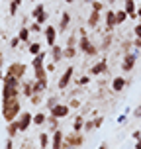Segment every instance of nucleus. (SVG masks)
Masks as SVG:
<instances>
[{"label":"nucleus","instance_id":"nucleus-1","mask_svg":"<svg viewBox=\"0 0 141 149\" xmlns=\"http://www.w3.org/2000/svg\"><path fill=\"white\" fill-rule=\"evenodd\" d=\"M20 112H22L20 98H14V100H10V102H2V118L6 120V124L12 122V120H18Z\"/></svg>","mask_w":141,"mask_h":149},{"label":"nucleus","instance_id":"nucleus-2","mask_svg":"<svg viewBox=\"0 0 141 149\" xmlns=\"http://www.w3.org/2000/svg\"><path fill=\"white\" fill-rule=\"evenodd\" d=\"M26 73H28V67H26L24 63H20V61H14V63L8 65V69H6L4 74H12V77H16V79L22 81L24 77H26Z\"/></svg>","mask_w":141,"mask_h":149},{"label":"nucleus","instance_id":"nucleus-3","mask_svg":"<svg viewBox=\"0 0 141 149\" xmlns=\"http://www.w3.org/2000/svg\"><path fill=\"white\" fill-rule=\"evenodd\" d=\"M65 143L74 149L82 147L84 145V132H71V134H67L65 135Z\"/></svg>","mask_w":141,"mask_h":149},{"label":"nucleus","instance_id":"nucleus-4","mask_svg":"<svg viewBox=\"0 0 141 149\" xmlns=\"http://www.w3.org/2000/svg\"><path fill=\"white\" fill-rule=\"evenodd\" d=\"M22 86H10V84H2V102H10L14 98H20Z\"/></svg>","mask_w":141,"mask_h":149},{"label":"nucleus","instance_id":"nucleus-5","mask_svg":"<svg viewBox=\"0 0 141 149\" xmlns=\"http://www.w3.org/2000/svg\"><path fill=\"white\" fill-rule=\"evenodd\" d=\"M73 77H74V67H67L65 71H63V74L59 77V81H57V88H59V90H65L69 84H71Z\"/></svg>","mask_w":141,"mask_h":149},{"label":"nucleus","instance_id":"nucleus-6","mask_svg":"<svg viewBox=\"0 0 141 149\" xmlns=\"http://www.w3.org/2000/svg\"><path fill=\"white\" fill-rule=\"evenodd\" d=\"M49 114H53L55 118L63 120V118H67V116H71V106H69V104H63V102H57V104L49 110Z\"/></svg>","mask_w":141,"mask_h":149},{"label":"nucleus","instance_id":"nucleus-7","mask_svg":"<svg viewBox=\"0 0 141 149\" xmlns=\"http://www.w3.org/2000/svg\"><path fill=\"white\" fill-rule=\"evenodd\" d=\"M31 124H33V114H31V112H20V116H18L20 132H28Z\"/></svg>","mask_w":141,"mask_h":149},{"label":"nucleus","instance_id":"nucleus-8","mask_svg":"<svg viewBox=\"0 0 141 149\" xmlns=\"http://www.w3.org/2000/svg\"><path fill=\"white\" fill-rule=\"evenodd\" d=\"M57 28L55 26H45L43 28V36H45V41H47V45L49 47H53V45L57 43Z\"/></svg>","mask_w":141,"mask_h":149},{"label":"nucleus","instance_id":"nucleus-9","mask_svg":"<svg viewBox=\"0 0 141 149\" xmlns=\"http://www.w3.org/2000/svg\"><path fill=\"white\" fill-rule=\"evenodd\" d=\"M63 145H65V134H63V130L57 127L51 137V149H61Z\"/></svg>","mask_w":141,"mask_h":149},{"label":"nucleus","instance_id":"nucleus-10","mask_svg":"<svg viewBox=\"0 0 141 149\" xmlns=\"http://www.w3.org/2000/svg\"><path fill=\"white\" fill-rule=\"evenodd\" d=\"M135 53H126L124 55V61H122V71L124 73H129V71H133V67H135Z\"/></svg>","mask_w":141,"mask_h":149},{"label":"nucleus","instance_id":"nucleus-11","mask_svg":"<svg viewBox=\"0 0 141 149\" xmlns=\"http://www.w3.org/2000/svg\"><path fill=\"white\" fill-rule=\"evenodd\" d=\"M124 10L127 12L129 20H137V4H135V0H124Z\"/></svg>","mask_w":141,"mask_h":149},{"label":"nucleus","instance_id":"nucleus-12","mask_svg":"<svg viewBox=\"0 0 141 149\" xmlns=\"http://www.w3.org/2000/svg\"><path fill=\"white\" fill-rule=\"evenodd\" d=\"M90 74H94V77H98V74H104V73H108V61L106 59H102V61H98L94 67H90V71H88Z\"/></svg>","mask_w":141,"mask_h":149},{"label":"nucleus","instance_id":"nucleus-13","mask_svg":"<svg viewBox=\"0 0 141 149\" xmlns=\"http://www.w3.org/2000/svg\"><path fill=\"white\" fill-rule=\"evenodd\" d=\"M104 24H106V30L112 31L116 26H118V22H116V10H108L104 16Z\"/></svg>","mask_w":141,"mask_h":149},{"label":"nucleus","instance_id":"nucleus-14","mask_svg":"<svg viewBox=\"0 0 141 149\" xmlns=\"http://www.w3.org/2000/svg\"><path fill=\"white\" fill-rule=\"evenodd\" d=\"M71 12H63L61 14V22H59V28H57V31L59 33H65V31L69 30V26H71Z\"/></svg>","mask_w":141,"mask_h":149},{"label":"nucleus","instance_id":"nucleus-15","mask_svg":"<svg viewBox=\"0 0 141 149\" xmlns=\"http://www.w3.org/2000/svg\"><path fill=\"white\" fill-rule=\"evenodd\" d=\"M100 20H102V12H96V10H92L88 16V20H86V26L88 28H96L98 24H100Z\"/></svg>","mask_w":141,"mask_h":149},{"label":"nucleus","instance_id":"nucleus-16","mask_svg":"<svg viewBox=\"0 0 141 149\" xmlns=\"http://www.w3.org/2000/svg\"><path fill=\"white\" fill-rule=\"evenodd\" d=\"M126 86H127V81L124 77H116V79L112 81V90H114V92H122Z\"/></svg>","mask_w":141,"mask_h":149},{"label":"nucleus","instance_id":"nucleus-17","mask_svg":"<svg viewBox=\"0 0 141 149\" xmlns=\"http://www.w3.org/2000/svg\"><path fill=\"white\" fill-rule=\"evenodd\" d=\"M51 59H53V63H59L61 59H65V55H63V47H61L59 43H55L51 47Z\"/></svg>","mask_w":141,"mask_h":149},{"label":"nucleus","instance_id":"nucleus-18","mask_svg":"<svg viewBox=\"0 0 141 149\" xmlns=\"http://www.w3.org/2000/svg\"><path fill=\"white\" fill-rule=\"evenodd\" d=\"M45 57H47V51H39L37 55H33L31 67H33V69H37V67H43V65H45Z\"/></svg>","mask_w":141,"mask_h":149},{"label":"nucleus","instance_id":"nucleus-19","mask_svg":"<svg viewBox=\"0 0 141 149\" xmlns=\"http://www.w3.org/2000/svg\"><path fill=\"white\" fill-rule=\"evenodd\" d=\"M84 116L82 114H76L74 116V122H73V132H84Z\"/></svg>","mask_w":141,"mask_h":149},{"label":"nucleus","instance_id":"nucleus-20","mask_svg":"<svg viewBox=\"0 0 141 149\" xmlns=\"http://www.w3.org/2000/svg\"><path fill=\"white\" fill-rule=\"evenodd\" d=\"M8 137H12L14 139L16 135L20 134V126H18V120H12V122H8Z\"/></svg>","mask_w":141,"mask_h":149},{"label":"nucleus","instance_id":"nucleus-21","mask_svg":"<svg viewBox=\"0 0 141 149\" xmlns=\"http://www.w3.org/2000/svg\"><path fill=\"white\" fill-rule=\"evenodd\" d=\"M30 28H28V26H22V28H20V31H18V39H20V41H22V43H30Z\"/></svg>","mask_w":141,"mask_h":149},{"label":"nucleus","instance_id":"nucleus-22","mask_svg":"<svg viewBox=\"0 0 141 149\" xmlns=\"http://www.w3.org/2000/svg\"><path fill=\"white\" fill-rule=\"evenodd\" d=\"M90 43H92V41L88 39V36H78V43H76V49H78L81 53H84V51H86V47H88Z\"/></svg>","mask_w":141,"mask_h":149},{"label":"nucleus","instance_id":"nucleus-23","mask_svg":"<svg viewBox=\"0 0 141 149\" xmlns=\"http://www.w3.org/2000/svg\"><path fill=\"white\" fill-rule=\"evenodd\" d=\"M39 147H43V149L51 147V137H49L47 132H41V134H39Z\"/></svg>","mask_w":141,"mask_h":149},{"label":"nucleus","instance_id":"nucleus-24","mask_svg":"<svg viewBox=\"0 0 141 149\" xmlns=\"http://www.w3.org/2000/svg\"><path fill=\"white\" fill-rule=\"evenodd\" d=\"M76 53H78V49H76L74 45H67V47H63V55H65V59H74V57H76Z\"/></svg>","mask_w":141,"mask_h":149},{"label":"nucleus","instance_id":"nucleus-25","mask_svg":"<svg viewBox=\"0 0 141 149\" xmlns=\"http://www.w3.org/2000/svg\"><path fill=\"white\" fill-rule=\"evenodd\" d=\"M39 51H43V47H41L39 41H30V43H28V53H30V55H37Z\"/></svg>","mask_w":141,"mask_h":149},{"label":"nucleus","instance_id":"nucleus-26","mask_svg":"<svg viewBox=\"0 0 141 149\" xmlns=\"http://www.w3.org/2000/svg\"><path fill=\"white\" fill-rule=\"evenodd\" d=\"M45 122H47V114H43V112H37V114H33V124H35L37 127L43 126Z\"/></svg>","mask_w":141,"mask_h":149},{"label":"nucleus","instance_id":"nucleus-27","mask_svg":"<svg viewBox=\"0 0 141 149\" xmlns=\"http://www.w3.org/2000/svg\"><path fill=\"white\" fill-rule=\"evenodd\" d=\"M45 124H49V130L55 132V130L59 127V118H55L53 114H47V122H45Z\"/></svg>","mask_w":141,"mask_h":149},{"label":"nucleus","instance_id":"nucleus-28","mask_svg":"<svg viewBox=\"0 0 141 149\" xmlns=\"http://www.w3.org/2000/svg\"><path fill=\"white\" fill-rule=\"evenodd\" d=\"M22 92H24V96L26 98H30L31 94H33V86H31V81H26L22 84Z\"/></svg>","mask_w":141,"mask_h":149},{"label":"nucleus","instance_id":"nucleus-29","mask_svg":"<svg viewBox=\"0 0 141 149\" xmlns=\"http://www.w3.org/2000/svg\"><path fill=\"white\" fill-rule=\"evenodd\" d=\"M22 2H24V0H12V2H8V4H10V10H8V14H10V16H16L18 8L22 6Z\"/></svg>","mask_w":141,"mask_h":149},{"label":"nucleus","instance_id":"nucleus-30","mask_svg":"<svg viewBox=\"0 0 141 149\" xmlns=\"http://www.w3.org/2000/svg\"><path fill=\"white\" fill-rule=\"evenodd\" d=\"M127 20V12L122 8V10H116V22H118V26L119 24H124Z\"/></svg>","mask_w":141,"mask_h":149},{"label":"nucleus","instance_id":"nucleus-31","mask_svg":"<svg viewBox=\"0 0 141 149\" xmlns=\"http://www.w3.org/2000/svg\"><path fill=\"white\" fill-rule=\"evenodd\" d=\"M33 77H35V79H47V69H45V65L33 69Z\"/></svg>","mask_w":141,"mask_h":149},{"label":"nucleus","instance_id":"nucleus-32","mask_svg":"<svg viewBox=\"0 0 141 149\" xmlns=\"http://www.w3.org/2000/svg\"><path fill=\"white\" fill-rule=\"evenodd\" d=\"M84 55L86 57H94V55H98V47L94 43H90L88 47H86V51H84Z\"/></svg>","mask_w":141,"mask_h":149},{"label":"nucleus","instance_id":"nucleus-33","mask_svg":"<svg viewBox=\"0 0 141 149\" xmlns=\"http://www.w3.org/2000/svg\"><path fill=\"white\" fill-rule=\"evenodd\" d=\"M76 84H78V86H88V84H90V77H88V74L78 77V79H76Z\"/></svg>","mask_w":141,"mask_h":149},{"label":"nucleus","instance_id":"nucleus-34","mask_svg":"<svg viewBox=\"0 0 141 149\" xmlns=\"http://www.w3.org/2000/svg\"><path fill=\"white\" fill-rule=\"evenodd\" d=\"M43 10H45V4H41V2H39V4H35V6H33V10H31V18L39 16L41 12H43Z\"/></svg>","mask_w":141,"mask_h":149},{"label":"nucleus","instance_id":"nucleus-35","mask_svg":"<svg viewBox=\"0 0 141 149\" xmlns=\"http://www.w3.org/2000/svg\"><path fill=\"white\" fill-rule=\"evenodd\" d=\"M30 31H31V33H41V31H43V26H41L39 22H35V20H33V24L30 26Z\"/></svg>","mask_w":141,"mask_h":149},{"label":"nucleus","instance_id":"nucleus-36","mask_svg":"<svg viewBox=\"0 0 141 149\" xmlns=\"http://www.w3.org/2000/svg\"><path fill=\"white\" fill-rule=\"evenodd\" d=\"M30 102H31L33 106H41L43 98H41V94H31V96H30Z\"/></svg>","mask_w":141,"mask_h":149},{"label":"nucleus","instance_id":"nucleus-37","mask_svg":"<svg viewBox=\"0 0 141 149\" xmlns=\"http://www.w3.org/2000/svg\"><path fill=\"white\" fill-rule=\"evenodd\" d=\"M57 102H59V98H57V96H49V98H47V102H45L47 110H51V108H53L55 104H57Z\"/></svg>","mask_w":141,"mask_h":149},{"label":"nucleus","instance_id":"nucleus-38","mask_svg":"<svg viewBox=\"0 0 141 149\" xmlns=\"http://www.w3.org/2000/svg\"><path fill=\"white\" fill-rule=\"evenodd\" d=\"M90 4H92V10H96V12H102L104 10V2H100V0H94Z\"/></svg>","mask_w":141,"mask_h":149},{"label":"nucleus","instance_id":"nucleus-39","mask_svg":"<svg viewBox=\"0 0 141 149\" xmlns=\"http://www.w3.org/2000/svg\"><path fill=\"white\" fill-rule=\"evenodd\" d=\"M92 122H94V130H98V127H102V124H104V116H96Z\"/></svg>","mask_w":141,"mask_h":149},{"label":"nucleus","instance_id":"nucleus-40","mask_svg":"<svg viewBox=\"0 0 141 149\" xmlns=\"http://www.w3.org/2000/svg\"><path fill=\"white\" fill-rule=\"evenodd\" d=\"M84 132H94V122L92 120H84Z\"/></svg>","mask_w":141,"mask_h":149},{"label":"nucleus","instance_id":"nucleus-41","mask_svg":"<svg viewBox=\"0 0 141 149\" xmlns=\"http://www.w3.org/2000/svg\"><path fill=\"white\" fill-rule=\"evenodd\" d=\"M76 43H78V41H76V36H69L67 37V45H74V47H76Z\"/></svg>","mask_w":141,"mask_h":149},{"label":"nucleus","instance_id":"nucleus-42","mask_svg":"<svg viewBox=\"0 0 141 149\" xmlns=\"http://www.w3.org/2000/svg\"><path fill=\"white\" fill-rule=\"evenodd\" d=\"M18 45H20V39H18V36H16V37H12V39H10V47H12V49H16Z\"/></svg>","mask_w":141,"mask_h":149},{"label":"nucleus","instance_id":"nucleus-43","mask_svg":"<svg viewBox=\"0 0 141 149\" xmlns=\"http://www.w3.org/2000/svg\"><path fill=\"white\" fill-rule=\"evenodd\" d=\"M133 36H135V37H141V22H139V24H135V28H133Z\"/></svg>","mask_w":141,"mask_h":149},{"label":"nucleus","instance_id":"nucleus-44","mask_svg":"<svg viewBox=\"0 0 141 149\" xmlns=\"http://www.w3.org/2000/svg\"><path fill=\"white\" fill-rule=\"evenodd\" d=\"M55 65H57V63H53V61H51V63H47V65H45V69H47V73H53V71L57 69Z\"/></svg>","mask_w":141,"mask_h":149},{"label":"nucleus","instance_id":"nucleus-45","mask_svg":"<svg viewBox=\"0 0 141 149\" xmlns=\"http://www.w3.org/2000/svg\"><path fill=\"white\" fill-rule=\"evenodd\" d=\"M69 106H71V108H78V106H81V100H76V98H73V100L69 102Z\"/></svg>","mask_w":141,"mask_h":149},{"label":"nucleus","instance_id":"nucleus-46","mask_svg":"<svg viewBox=\"0 0 141 149\" xmlns=\"http://www.w3.org/2000/svg\"><path fill=\"white\" fill-rule=\"evenodd\" d=\"M110 41H112V36H106V37H104V45H102V49H108Z\"/></svg>","mask_w":141,"mask_h":149},{"label":"nucleus","instance_id":"nucleus-47","mask_svg":"<svg viewBox=\"0 0 141 149\" xmlns=\"http://www.w3.org/2000/svg\"><path fill=\"white\" fill-rule=\"evenodd\" d=\"M133 47L141 49V37H135V39H133Z\"/></svg>","mask_w":141,"mask_h":149},{"label":"nucleus","instance_id":"nucleus-48","mask_svg":"<svg viewBox=\"0 0 141 149\" xmlns=\"http://www.w3.org/2000/svg\"><path fill=\"white\" fill-rule=\"evenodd\" d=\"M133 116H135V118H139V120H141V106H137V108L133 110Z\"/></svg>","mask_w":141,"mask_h":149},{"label":"nucleus","instance_id":"nucleus-49","mask_svg":"<svg viewBox=\"0 0 141 149\" xmlns=\"http://www.w3.org/2000/svg\"><path fill=\"white\" fill-rule=\"evenodd\" d=\"M133 139H141V132H139V130H135V132H133Z\"/></svg>","mask_w":141,"mask_h":149},{"label":"nucleus","instance_id":"nucleus-50","mask_svg":"<svg viewBox=\"0 0 141 149\" xmlns=\"http://www.w3.org/2000/svg\"><path fill=\"white\" fill-rule=\"evenodd\" d=\"M126 118H127L126 114H122V116H119V118H118V124H124V122H126Z\"/></svg>","mask_w":141,"mask_h":149},{"label":"nucleus","instance_id":"nucleus-51","mask_svg":"<svg viewBox=\"0 0 141 149\" xmlns=\"http://www.w3.org/2000/svg\"><path fill=\"white\" fill-rule=\"evenodd\" d=\"M4 79V73H2V55H0V81Z\"/></svg>","mask_w":141,"mask_h":149},{"label":"nucleus","instance_id":"nucleus-52","mask_svg":"<svg viewBox=\"0 0 141 149\" xmlns=\"http://www.w3.org/2000/svg\"><path fill=\"white\" fill-rule=\"evenodd\" d=\"M135 149H141V139H135Z\"/></svg>","mask_w":141,"mask_h":149},{"label":"nucleus","instance_id":"nucleus-53","mask_svg":"<svg viewBox=\"0 0 141 149\" xmlns=\"http://www.w3.org/2000/svg\"><path fill=\"white\" fill-rule=\"evenodd\" d=\"M137 18H139V20H141V6L137 8Z\"/></svg>","mask_w":141,"mask_h":149},{"label":"nucleus","instance_id":"nucleus-54","mask_svg":"<svg viewBox=\"0 0 141 149\" xmlns=\"http://www.w3.org/2000/svg\"><path fill=\"white\" fill-rule=\"evenodd\" d=\"M61 149H74V147H71V145H67V143H65V145H63Z\"/></svg>","mask_w":141,"mask_h":149},{"label":"nucleus","instance_id":"nucleus-55","mask_svg":"<svg viewBox=\"0 0 141 149\" xmlns=\"http://www.w3.org/2000/svg\"><path fill=\"white\" fill-rule=\"evenodd\" d=\"M98 149H108V145H106V143H102V145H100Z\"/></svg>","mask_w":141,"mask_h":149},{"label":"nucleus","instance_id":"nucleus-56","mask_svg":"<svg viewBox=\"0 0 141 149\" xmlns=\"http://www.w3.org/2000/svg\"><path fill=\"white\" fill-rule=\"evenodd\" d=\"M65 2H67V4H73V2H74V0H65Z\"/></svg>","mask_w":141,"mask_h":149},{"label":"nucleus","instance_id":"nucleus-57","mask_svg":"<svg viewBox=\"0 0 141 149\" xmlns=\"http://www.w3.org/2000/svg\"><path fill=\"white\" fill-rule=\"evenodd\" d=\"M108 2H110V4H114V2H116V0H108Z\"/></svg>","mask_w":141,"mask_h":149},{"label":"nucleus","instance_id":"nucleus-58","mask_svg":"<svg viewBox=\"0 0 141 149\" xmlns=\"http://www.w3.org/2000/svg\"><path fill=\"white\" fill-rule=\"evenodd\" d=\"M84 2H94V0H84Z\"/></svg>","mask_w":141,"mask_h":149},{"label":"nucleus","instance_id":"nucleus-59","mask_svg":"<svg viewBox=\"0 0 141 149\" xmlns=\"http://www.w3.org/2000/svg\"><path fill=\"white\" fill-rule=\"evenodd\" d=\"M6 2H12V0H6Z\"/></svg>","mask_w":141,"mask_h":149},{"label":"nucleus","instance_id":"nucleus-60","mask_svg":"<svg viewBox=\"0 0 141 149\" xmlns=\"http://www.w3.org/2000/svg\"><path fill=\"white\" fill-rule=\"evenodd\" d=\"M31 2H37V0H31Z\"/></svg>","mask_w":141,"mask_h":149},{"label":"nucleus","instance_id":"nucleus-61","mask_svg":"<svg viewBox=\"0 0 141 149\" xmlns=\"http://www.w3.org/2000/svg\"><path fill=\"white\" fill-rule=\"evenodd\" d=\"M39 149H43V147H39Z\"/></svg>","mask_w":141,"mask_h":149},{"label":"nucleus","instance_id":"nucleus-62","mask_svg":"<svg viewBox=\"0 0 141 149\" xmlns=\"http://www.w3.org/2000/svg\"><path fill=\"white\" fill-rule=\"evenodd\" d=\"M20 149H24V147H20Z\"/></svg>","mask_w":141,"mask_h":149},{"label":"nucleus","instance_id":"nucleus-63","mask_svg":"<svg viewBox=\"0 0 141 149\" xmlns=\"http://www.w3.org/2000/svg\"><path fill=\"white\" fill-rule=\"evenodd\" d=\"M135 2H137V0H135Z\"/></svg>","mask_w":141,"mask_h":149}]
</instances>
